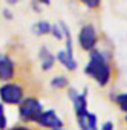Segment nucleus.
Returning a JSON list of instances; mask_svg holds the SVG:
<instances>
[{"label": "nucleus", "mask_w": 127, "mask_h": 130, "mask_svg": "<svg viewBox=\"0 0 127 130\" xmlns=\"http://www.w3.org/2000/svg\"><path fill=\"white\" fill-rule=\"evenodd\" d=\"M38 61H39V67L43 72H49L51 71L53 68L56 67L57 58L56 54L50 50V47L46 46V45H42L38 49Z\"/></svg>", "instance_id": "1a4fd4ad"}, {"label": "nucleus", "mask_w": 127, "mask_h": 130, "mask_svg": "<svg viewBox=\"0 0 127 130\" xmlns=\"http://www.w3.org/2000/svg\"><path fill=\"white\" fill-rule=\"evenodd\" d=\"M7 130H32L31 127H28L27 125H23V123H19V125H14L11 127H8Z\"/></svg>", "instance_id": "f3484780"}, {"label": "nucleus", "mask_w": 127, "mask_h": 130, "mask_svg": "<svg viewBox=\"0 0 127 130\" xmlns=\"http://www.w3.org/2000/svg\"><path fill=\"white\" fill-rule=\"evenodd\" d=\"M45 111V106L37 96L28 95L18 106V117L23 125L37 123L39 117Z\"/></svg>", "instance_id": "f03ea898"}, {"label": "nucleus", "mask_w": 127, "mask_h": 130, "mask_svg": "<svg viewBox=\"0 0 127 130\" xmlns=\"http://www.w3.org/2000/svg\"><path fill=\"white\" fill-rule=\"evenodd\" d=\"M35 125H38L42 129L56 130V129L64 127V121L61 119V117L57 114L54 108H46L42 112V115L39 117V119L37 121Z\"/></svg>", "instance_id": "423d86ee"}, {"label": "nucleus", "mask_w": 127, "mask_h": 130, "mask_svg": "<svg viewBox=\"0 0 127 130\" xmlns=\"http://www.w3.org/2000/svg\"><path fill=\"white\" fill-rule=\"evenodd\" d=\"M16 76V64L7 53L0 52V83L12 81Z\"/></svg>", "instance_id": "0eeeda50"}, {"label": "nucleus", "mask_w": 127, "mask_h": 130, "mask_svg": "<svg viewBox=\"0 0 127 130\" xmlns=\"http://www.w3.org/2000/svg\"><path fill=\"white\" fill-rule=\"evenodd\" d=\"M77 125H79V129L80 130H91V127H89L88 123L85 122L84 117L83 118H77Z\"/></svg>", "instance_id": "2eb2a0df"}, {"label": "nucleus", "mask_w": 127, "mask_h": 130, "mask_svg": "<svg viewBox=\"0 0 127 130\" xmlns=\"http://www.w3.org/2000/svg\"><path fill=\"white\" fill-rule=\"evenodd\" d=\"M112 100L115 102V104L119 107L122 112H124V115L127 114V91L126 92H120V93H115L112 96Z\"/></svg>", "instance_id": "f8f14e48"}, {"label": "nucleus", "mask_w": 127, "mask_h": 130, "mask_svg": "<svg viewBox=\"0 0 127 130\" xmlns=\"http://www.w3.org/2000/svg\"><path fill=\"white\" fill-rule=\"evenodd\" d=\"M49 85L53 89H64V88H69V77L66 75H62V73H58V75H54L49 80Z\"/></svg>", "instance_id": "9b49d317"}, {"label": "nucleus", "mask_w": 127, "mask_h": 130, "mask_svg": "<svg viewBox=\"0 0 127 130\" xmlns=\"http://www.w3.org/2000/svg\"><path fill=\"white\" fill-rule=\"evenodd\" d=\"M2 14H3V16H4V18H6L7 20H11L12 18H14V15H12V11L8 10V8H4V10L2 11Z\"/></svg>", "instance_id": "a211bd4d"}, {"label": "nucleus", "mask_w": 127, "mask_h": 130, "mask_svg": "<svg viewBox=\"0 0 127 130\" xmlns=\"http://www.w3.org/2000/svg\"><path fill=\"white\" fill-rule=\"evenodd\" d=\"M56 130H66V129H64V127H61V129H56Z\"/></svg>", "instance_id": "aec40b11"}, {"label": "nucleus", "mask_w": 127, "mask_h": 130, "mask_svg": "<svg viewBox=\"0 0 127 130\" xmlns=\"http://www.w3.org/2000/svg\"><path fill=\"white\" fill-rule=\"evenodd\" d=\"M8 129V118L6 112V106L0 102V130H7Z\"/></svg>", "instance_id": "ddd939ff"}, {"label": "nucleus", "mask_w": 127, "mask_h": 130, "mask_svg": "<svg viewBox=\"0 0 127 130\" xmlns=\"http://www.w3.org/2000/svg\"><path fill=\"white\" fill-rule=\"evenodd\" d=\"M26 98L24 87L18 81H7L0 84V102L4 106H19Z\"/></svg>", "instance_id": "7ed1b4c3"}, {"label": "nucleus", "mask_w": 127, "mask_h": 130, "mask_svg": "<svg viewBox=\"0 0 127 130\" xmlns=\"http://www.w3.org/2000/svg\"><path fill=\"white\" fill-rule=\"evenodd\" d=\"M77 42L81 50L91 53L92 50L97 49V42H99V37H97L96 27L91 23H85L80 27L79 34H77Z\"/></svg>", "instance_id": "20e7f679"}, {"label": "nucleus", "mask_w": 127, "mask_h": 130, "mask_svg": "<svg viewBox=\"0 0 127 130\" xmlns=\"http://www.w3.org/2000/svg\"><path fill=\"white\" fill-rule=\"evenodd\" d=\"M81 4L85 6L87 8H91V10L100 7V2H99V0H84V2H81Z\"/></svg>", "instance_id": "4468645a"}, {"label": "nucleus", "mask_w": 127, "mask_h": 130, "mask_svg": "<svg viewBox=\"0 0 127 130\" xmlns=\"http://www.w3.org/2000/svg\"><path fill=\"white\" fill-rule=\"evenodd\" d=\"M56 58L57 62L68 72H75L79 67V62L75 57V50H68V49L62 47L56 53Z\"/></svg>", "instance_id": "6e6552de"}, {"label": "nucleus", "mask_w": 127, "mask_h": 130, "mask_svg": "<svg viewBox=\"0 0 127 130\" xmlns=\"http://www.w3.org/2000/svg\"><path fill=\"white\" fill-rule=\"evenodd\" d=\"M51 24L49 20L42 19V20H37V22L31 26V32L35 37H45V35H50L51 32Z\"/></svg>", "instance_id": "9d476101"}, {"label": "nucleus", "mask_w": 127, "mask_h": 130, "mask_svg": "<svg viewBox=\"0 0 127 130\" xmlns=\"http://www.w3.org/2000/svg\"><path fill=\"white\" fill-rule=\"evenodd\" d=\"M68 98L72 103L76 119L77 118L85 117L89 112V110H88V89L87 88L79 91L75 87H69L68 88Z\"/></svg>", "instance_id": "39448f33"}, {"label": "nucleus", "mask_w": 127, "mask_h": 130, "mask_svg": "<svg viewBox=\"0 0 127 130\" xmlns=\"http://www.w3.org/2000/svg\"><path fill=\"white\" fill-rule=\"evenodd\" d=\"M100 130H115V127H114V123L111 121H105V122L101 123Z\"/></svg>", "instance_id": "dca6fc26"}, {"label": "nucleus", "mask_w": 127, "mask_h": 130, "mask_svg": "<svg viewBox=\"0 0 127 130\" xmlns=\"http://www.w3.org/2000/svg\"><path fill=\"white\" fill-rule=\"evenodd\" d=\"M84 73L99 87H107L112 79V65L107 53L99 47L88 53V61L84 67Z\"/></svg>", "instance_id": "f257e3e1"}, {"label": "nucleus", "mask_w": 127, "mask_h": 130, "mask_svg": "<svg viewBox=\"0 0 127 130\" xmlns=\"http://www.w3.org/2000/svg\"><path fill=\"white\" fill-rule=\"evenodd\" d=\"M124 122H126V123H127V114H126V115H124Z\"/></svg>", "instance_id": "6ab92c4d"}]
</instances>
